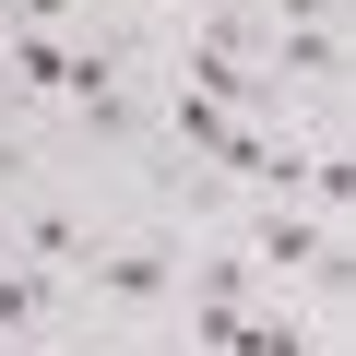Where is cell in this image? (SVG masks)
I'll list each match as a JSON object with an SVG mask.
<instances>
[{"label":"cell","instance_id":"1","mask_svg":"<svg viewBox=\"0 0 356 356\" xmlns=\"http://www.w3.org/2000/svg\"><path fill=\"white\" fill-rule=\"evenodd\" d=\"M238 261L261 273V285H344V238H332V214H309V202H250V226H238Z\"/></svg>","mask_w":356,"mask_h":356},{"label":"cell","instance_id":"2","mask_svg":"<svg viewBox=\"0 0 356 356\" xmlns=\"http://www.w3.org/2000/svg\"><path fill=\"white\" fill-rule=\"evenodd\" d=\"M95 309H119V321H143V309H178V285H191V250L178 238H95V261L72 273Z\"/></svg>","mask_w":356,"mask_h":356},{"label":"cell","instance_id":"3","mask_svg":"<svg viewBox=\"0 0 356 356\" xmlns=\"http://www.w3.org/2000/svg\"><path fill=\"white\" fill-rule=\"evenodd\" d=\"M0 250H13V261H36V273H83L95 261V226L72 214V202H48V191H13V202H0Z\"/></svg>","mask_w":356,"mask_h":356},{"label":"cell","instance_id":"4","mask_svg":"<svg viewBox=\"0 0 356 356\" xmlns=\"http://www.w3.org/2000/svg\"><path fill=\"white\" fill-rule=\"evenodd\" d=\"M60 95H72V119H83L95 143H131V131H143V95L119 83V48H72V83H60Z\"/></svg>","mask_w":356,"mask_h":356},{"label":"cell","instance_id":"5","mask_svg":"<svg viewBox=\"0 0 356 356\" xmlns=\"http://www.w3.org/2000/svg\"><path fill=\"white\" fill-rule=\"evenodd\" d=\"M60 83H72V36H60V24H0V95L48 107Z\"/></svg>","mask_w":356,"mask_h":356},{"label":"cell","instance_id":"6","mask_svg":"<svg viewBox=\"0 0 356 356\" xmlns=\"http://www.w3.org/2000/svg\"><path fill=\"white\" fill-rule=\"evenodd\" d=\"M48 321H60V273H36V261L0 250V332H48Z\"/></svg>","mask_w":356,"mask_h":356},{"label":"cell","instance_id":"7","mask_svg":"<svg viewBox=\"0 0 356 356\" xmlns=\"http://www.w3.org/2000/svg\"><path fill=\"white\" fill-rule=\"evenodd\" d=\"M166 131H178V154H226V131H238V107H214V95H191V83H166Z\"/></svg>","mask_w":356,"mask_h":356},{"label":"cell","instance_id":"8","mask_svg":"<svg viewBox=\"0 0 356 356\" xmlns=\"http://www.w3.org/2000/svg\"><path fill=\"white\" fill-rule=\"evenodd\" d=\"M261 24L285 36V24H332V0H261Z\"/></svg>","mask_w":356,"mask_h":356},{"label":"cell","instance_id":"9","mask_svg":"<svg viewBox=\"0 0 356 356\" xmlns=\"http://www.w3.org/2000/svg\"><path fill=\"white\" fill-rule=\"evenodd\" d=\"M0 356H60V344L48 332H0Z\"/></svg>","mask_w":356,"mask_h":356},{"label":"cell","instance_id":"10","mask_svg":"<svg viewBox=\"0 0 356 356\" xmlns=\"http://www.w3.org/2000/svg\"><path fill=\"white\" fill-rule=\"evenodd\" d=\"M166 13H202V0H166Z\"/></svg>","mask_w":356,"mask_h":356}]
</instances>
